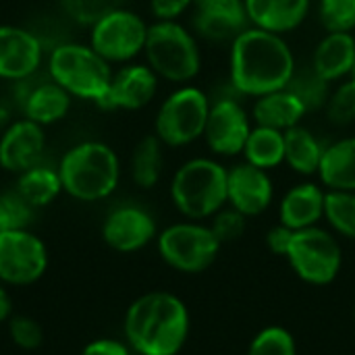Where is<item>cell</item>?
Listing matches in <instances>:
<instances>
[{"label": "cell", "mask_w": 355, "mask_h": 355, "mask_svg": "<svg viewBox=\"0 0 355 355\" xmlns=\"http://www.w3.org/2000/svg\"><path fill=\"white\" fill-rule=\"evenodd\" d=\"M318 19L327 33H352L355 29V0H320Z\"/></svg>", "instance_id": "cell-31"}, {"label": "cell", "mask_w": 355, "mask_h": 355, "mask_svg": "<svg viewBox=\"0 0 355 355\" xmlns=\"http://www.w3.org/2000/svg\"><path fill=\"white\" fill-rule=\"evenodd\" d=\"M324 218L343 237L355 239V191H327Z\"/></svg>", "instance_id": "cell-30"}, {"label": "cell", "mask_w": 355, "mask_h": 355, "mask_svg": "<svg viewBox=\"0 0 355 355\" xmlns=\"http://www.w3.org/2000/svg\"><path fill=\"white\" fill-rule=\"evenodd\" d=\"M245 218L248 216H243L235 208H223L214 214L210 229L220 241V245L231 243V241H237L245 233Z\"/></svg>", "instance_id": "cell-35"}, {"label": "cell", "mask_w": 355, "mask_h": 355, "mask_svg": "<svg viewBox=\"0 0 355 355\" xmlns=\"http://www.w3.org/2000/svg\"><path fill=\"white\" fill-rule=\"evenodd\" d=\"M193 31L214 44L233 42L250 27L243 0H193Z\"/></svg>", "instance_id": "cell-14"}, {"label": "cell", "mask_w": 355, "mask_h": 355, "mask_svg": "<svg viewBox=\"0 0 355 355\" xmlns=\"http://www.w3.org/2000/svg\"><path fill=\"white\" fill-rule=\"evenodd\" d=\"M10 337L23 349H35L42 343V329L35 320L19 316L10 320Z\"/></svg>", "instance_id": "cell-36"}, {"label": "cell", "mask_w": 355, "mask_h": 355, "mask_svg": "<svg viewBox=\"0 0 355 355\" xmlns=\"http://www.w3.org/2000/svg\"><path fill=\"white\" fill-rule=\"evenodd\" d=\"M193 6V0H150V10L156 21H177Z\"/></svg>", "instance_id": "cell-37"}, {"label": "cell", "mask_w": 355, "mask_h": 355, "mask_svg": "<svg viewBox=\"0 0 355 355\" xmlns=\"http://www.w3.org/2000/svg\"><path fill=\"white\" fill-rule=\"evenodd\" d=\"M295 69V54L281 33L250 25L231 42L229 83L239 96L260 98L285 89Z\"/></svg>", "instance_id": "cell-1"}, {"label": "cell", "mask_w": 355, "mask_h": 355, "mask_svg": "<svg viewBox=\"0 0 355 355\" xmlns=\"http://www.w3.org/2000/svg\"><path fill=\"white\" fill-rule=\"evenodd\" d=\"M164 144L156 135H146L137 141L131 154V177L135 185L150 189L160 181L164 166Z\"/></svg>", "instance_id": "cell-28"}, {"label": "cell", "mask_w": 355, "mask_h": 355, "mask_svg": "<svg viewBox=\"0 0 355 355\" xmlns=\"http://www.w3.org/2000/svg\"><path fill=\"white\" fill-rule=\"evenodd\" d=\"M4 231V218H2V210H0V233Z\"/></svg>", "instance_id": "cell-41"}, {"label": "cell", "mask_w": 355, "mask_h": 355, "mask_svg": "<svg viewBox=\"0 0 355 355\" xmlns=\"http://www.w3.org/2000/svg\"><path fill=\"white\" fill-rule=\"evenodd\" d=\"M46 146L42 125L21 119L0 133V166L10 173H25L35 166Z\"/></svg>", "instance_id": "cell-16"}, {"label": "cell", "mask_w": 355, "mask_h": 355, "mask_svg": "<svg viewBox=\"0 0 355 355\" xmlns=\"http://www.w3.org/2000/svg\"><path fill=\"white\" fill-rule=\"evenodd\" d=\"M158 75L148 64H125L112 75V83L102 108L139 110L148 106L158 92Z\"/></svg>", "instance_id": "cell-17"}, {"label": "cell", "mask_w": 355, "mask_h": 355, "mask_svg": "<svg viewBox=\"0 0 355 355\" xmlns=\"http://www.w3.org/2000/svg\"><path fill=\"white\" fill-rule=\"evenodd\" d=\"M285 258L295 275L310 285H329L335 281L343 262L339 241L320 227L295 231Z\"/></svg>", "instance_id": "cell-8"}, {"label": "cell", "mask_w": 355, "mask_h": 355, "mask_svg": "<svg viewBox=\"0 0 355 355\" xmlns=\"http://www.w3.org/2000/svg\"><path fill=\"white\" fill-rule=\"evenodd\" d=\"M306 114L308 112L302 106V102L287 87L256 98L254 108H252L254 125L270 127L277 131H287L295 125H302V119Z\"/></svg>", "instance_id": "cell-22"}, {"label": "cell", "mask_w": 355, "mask_h": 355, "mask_svg": "<svg viewBox=\"0 0 355 355\" xmlns=\"http://www.w3.org/2000/svg\"><path fill=\"white\" fill-rule=\"evenodd\" d=\"M287 89L302 102L306 112L322 110L329 102V96L333 92L331 83L322 79L312 67L308 69H295Z\"/></svg>", "instance_id": "cell-29"}, {"label": "cell", "mask_w": 355, "mask_h": 355, "mask_svg": "<svg viewBox=\"0 0 355 355\" xmlns=\"http://www.w3.org/2000/svg\"><path fill=\"white\" fill-rule=\"evenodd\" d=\"M327 119L337 127H347L355 123V81L345 79L341 81L329 96L324 106Z\"/></svg>", "instance_id": "cell-32"}, {"label": "cell", "mask_w": 355, "mask_h": 355, "mask_svg": "<svg viewBox=\"0 0 355 355\" xmlns=\"http://www.w3.org/2000/svg\"><path fill=\"white\" fill-rule=\"evenodd\" d=\"M220 241L210 227L198 223H177L158 237L162 260L181 272H202L218 256Z\"/></svg>", "instance_id": "cell-9"}, {"label": "cell", "mask_w": 355, "mask_h": 355, "mask_svg": "<svg viewBox=\"0 0 355 355\" xmlns=\"http://www.w3.org/2000/svg\"><path fill=\"white\" fill-rule=\"evenodd\" d=\"M248 355H297V347L293 335L287 329L268 327L254 337Z\"/></svg>", "instance_id": "cell-34"}, {"label": "cell", "mask_w": 355, "mask_h": 355, "mask_svg": "<svg viewBox=\"0 0 355 355\" xmlns=\"http://www.w3.org/2000/svg\"><path fill=\"white\" fill-rule=\"evenodd\" d=\"M227 173L229 168L212 158L183 162L171 183L173 204L189 220L214 216L227 204Z\"/></svg>", "instance_id": "cell-4"}, {"label": "cell", "mask_w": 355, "mask_h": 355, "mask_svg": "<svg viewBox=\"0 0 355 355\" xmlns=\"http://www.w3.org/2000/svg\"><path fill=\"white\" fill-rule=\"evenodd\" d=\"M355 37L354 33H327L314 48L312 69L329 83L345 81L354 73Z\"/></svg>", "instance_id": "cell-21"}, {"label": "cell", "mask_w": 355, "mask_h": 355, "mask_svg": "<svg viewBox=\"0 0 355 355\" xmlns=\"http://www.w3.org/2000/svg\"><path fill=\"white\" fill-rule=\"evenodd\" d=\"M352 79H354V81H355V64H354V73H352Z\"/></svg>", "instance_id": "cell-42"}, {"label": "cell", "mask_w": 355, "mask_h": 355, "mask_svg": "<svg viewBox=\"0 0 355 355\" xmlns=\"http://www.w3.org/2000/svg\"><path fill=\"white\" fill-rule=\"evenodd\" d=\"M148 27L150 25L133 10L116 8L89 27V46L110 64L129 62L144 52Z\"/></svg>", "instance_id": "cell-10"}, {"label": "cell", "mask_w": 355, "mask_h": 355, "mask_svg": "<svg viewBox=\"0 0 355 355\" xmlns=\"http://www.w3.org/2000/svg\"><path fill=\"white\" fill-rule=\"evenodd\" d=\"M69 108H71V94L67 89H62L52 79L31 87V92L23 100L25 119H29L42 127L64 119Z\"/></svg>", "instance_id": "cell-24"}, {"label": "cell", "mask_w": 355, "mask_h": 355, "mask_svg": "<svg viewBox=\"0 0 355 355\" xmlns=\"http://www.w3.org/2000/svg\"><path fill=\"white\" fill-rule=\"evenodd\" d=\"M40 40L17 25H0V79L21 81L31 77L42 64Z\"/></svg>", "instance_id": "cell-15"}, {"label": "cell", "mask_w": 355, "mask_h": 355, "mask_svg": "<svg viewBox=\"0 0 355 355\" xmlns=\"http://www.w3.org/2000/svg\"><path fill=\"white\" fill-rule=\"evenodd\" d=\"M60 191H62V181H60L58 171L48 168V166H37V164L21 173L19 183H17V193L31 208L50 204Z\"/></svg>", "instance_id": "cell-27"}, {"label": "cell", "mask_w": 355, "mask_h": 355, "mask_svg": "<svg viewBox=\"0 0 355 355\" xmlns=\"http://www.w3.org/2000/svg\"><path fill=\"white\" fill-rule=\"evenodd\" d=\"M252 127V114L243 104L235 96H220L210 102L204 139L212 154L231 158L243 152Z\"/></svg>", "instance_id": "cell-11"}, {"label": "cell", "mask_w": 355, "mask_h": 355, "mask_svg": "<svg viewBox=\"0 0 355 355\" xmlns=\"http://www.w3.org/2000/svg\"><path fill=\"white\" fill-rule=\"evenodd\" d=\"M324 198L327 191L318 183H300L291 187L279 206L281 225L302 231L316 227L320 218H324Z\"/></svg>", "instance_id": "cell-20"}, {"label": "cell", "mask_w": 355, "mask_h": 355, "mask_svg": "<svg viewBox=\"0 0 355 355\" xmlns=\"http://www.w3.org/2000/svg\"><path fill=\"white\" fill-rule=\"evenodd\" d=\"M10 314V300L4 293V289H0V322L6 320V316Z\"/></svg>", "instance_id": "cell-40"}, {"label": "cell", "mask_w": 355, "mask_h": 355, "mask_svg": "<svg viewBox=\"0 0 355 355\" xmlns=\"http://www.w3.org/2000/svg\"><path fill=\"white\" fill-rule=\"evenodd\" d=\"M48 73L71 98L92 100L98 106L104 104L114 75L110 62L85 44L56 46L48 58Z\"/></svg>", "instance_id": "cell-5"}, {"label": "cell", "mask_w": 355, "mask_h": 355, "mask_svg": "<svg viewBox=\"0 0 355 355\" xmlns=\"http://www.w3.org/2000/svg\"><path fill=\"white\" fill-rule=\"evenodd\" d=\"M241 154L245 162L264 171L281 166L285 162V131L254 125Z\"/></svg>", "instance_id": "cell-26"}, {"label": "cell", "mask_w": 355, "mask_h": 355, "mask_svg": "<svg viewBox=\"0 0 355 355\" xmlns=\"http://www.w3.org/2000/svg\"><path fill=\"white\" fill-rule=\"evenodd\" d=\"M125 335L137 354L177 355L189 335L187 308L173 293H146L127 310Z\"/></svg>", "instance_id": "cell-2"}, {"label": "cell", "mask_w": 355, "mask_h": 355, "mask_svg": "<svg viewBox=\"0 0 355 355\" xmlns=\"http://www.w3.org/2000/svg\"><path fill=\"white\" fill-rule=\"evenodd\" d=\"M210 98L196 85H181L160 104L154 129L156 137L168 148H183L204 137L210 114Z\"/></svg>", "instance_id": "cell-7"}, {"label": "cell", "mask_w": 355, "mask_h": 355, "mask_svg": "<svg viewBox=\"0 0 355 355\" xmlns=\"http://www.w3.org/2000/svg\"><path fill=\"white\" fill-rule=\"evenodd\" d=\"M81 355H129V349L119 343V341H110V339H100L89 343Z\"/></svg>", "instance_id": "cell-39"}, {"label": "cell", "mask_w": 355, "mask_h": 355, "mask_svg": "<svg viewBox=\"0 0 355 355\" xmlns=\"http://www.w3.org/2000/svg\"><path fill=\"white\" fill-rule=\"evenodd\" d=\"M102 235L104 241L116 252H137L154 239L156 223L144 208L123 206L108 214Z\"/></svg>", "instance_id": "cell-18"}, {"label": "cell", "mask_w": 355, "mask_h": 355, "mask_svg": "<svg viewBox=\"0 0 355 355\" xmlns=\"http://www.w3.org/2000/svg\"><path fill=\"white\" fill-rule=\"evenodd\" d=\"M275 185L268 171L239 162L227 173V204L243 216H258L272 204Z\"/></svg>", "instance_id": "cell-13"}, {"label": "cell", "mask_w": 355, "mask_h": 355, "mask_svg": "<svg viewBox=\"0 0 355 355\" xmlns=\"http://www.w3.org/2000/svg\"><path fill=\"white\" fill-rule=\"evenodd\" d=\"M148 67L166 81L187 83L202 69V52L196 35L177 21H156L148 27L144 46Z\"/></svg>", "instance_id": "cell-6"}, {"label": "cell", "mask_w": 355, "mask_h": 355, "mask_svg": "<svg viewBox=\"0 0 355 355\" xmlns=\"http://www.w3.org/2000/svg\"><path fill=\"white\" fill-rule=\"evenodd\" d=\"M318 177L331 191H355V135L324 146Z\"/></svg>", "instance_id": "cell-23"}, {"label": "cell", "mask_w": 355, "mask_h": 355, "mask_svg": "<svg viewBox=\"0 0 355 355\" xmlns=\"http://www.w3.org/2000/svg\"><path fill=\"white\" fill-rule=\"evenodd\" d=\"M48 266L44 243L27 229L0 233V279L12 285L37 281Z\"/></svg>", "instance_id": "cell-12"}, {"label": "cell", "mask_w": 355, "mask_h": 355, "mask_svg": "<svg viewBox=\"0 0 355 355\" xmlns=\"http://www.w3.org/2000/svg\"><path fill=\"white\" fill-rule=\"evenodd\" d=\"M293 235H295L293 229H289V227H285V225L279 223L275 229L268 231V235H266V245H268V250H270L272 254L285 258L287 252H289V245H291V241H293Z\"/></svg>", "instance_id": "cell-38"}, {"label": "cell", "mask_w": 355, "mask_h": 355, "mask_svg": "<svg viewBox=\"0 0 355 355\" xmlns=\"http://www.w3.org/2000/svg\"><path fill=\"white\" fill-rule=\"evenodd\" d=\"M250 25L272 31L289 33L297 29L310 12V0H243Z\"/></svg>", "instance_id": "cell-19"}, {"label": "cell", "mask_w": 355, "mask_h": 355, "mask_svg": "<svg viewBox=\"0 0 355 355\" xmlns=\"http://www.w3.org/2000/svg\"><path fill=\"white\" fill-rule=\"evenodd\" d=\"M58 175L62 189L81 202L108 198L121 177V164L114 150L102 141H81L60 160Z\"/></svg>", "instance_id": "cell-3"}, {"label": "cell", "mask_w": 355, "mask_h": 355, "mask_svg": "<svg viewBox=\"0 0 355 355\" xmlns=\"http://www.w3.org/2000/svg\"><path fill=\"white\" fill-rule=\"evenodd\" d=\"M125 0H60L62 10L79 25H96L100 19L116 8H123Z\"/></svg>", "instance_id": "cell-33"}, {"label": "cell", "mask_w": 355, "mask_h": 355, "mask_svg": "<svg viewBox=\"0 0 355 355\" xmlns=\"http://www.w3.org/2000/svg\"><path fill=\"white\" fill-rule=\"evenodd\" d=\"M324 154L322 141L304 125H295L285 131V164L300 175H318Z\"/></svg>", "instance_id": "cell-25"}]
</instances>
